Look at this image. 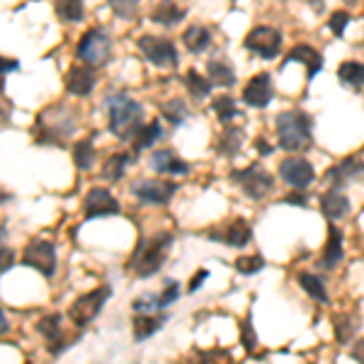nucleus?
Wrapping results in <instances>:
<instances>
[{
  "mask_svg": "<svg viewBox=\"0 0 364 364\" xmlns=\"http://www.w3.org/2000/svg\"><path fill=\"white\" fill-rule=\"evenodd\" d=\"M279 175L289 182L291 187H296V190H304V187H309L311 182H314L316 173H314V166L306 161V158H287L284 163L279 166Z\"/></svg>",
  "mask_w": 364,
  "mask_h": 364,
  "instance_id": "nucleus-10",
  "label": "nucleus"
},
{
  "mask_svg": "<svg viewBox=\"0 0 364 364\" xmlns=\"http://www.w3.org/2000/svg\"><path fill=\"white\" fill-rule=\"evenodd\" d=\"M182 42H185V46L192 54H202L211 44V34H209V29H204V27H190L182 34Z\"/></svg>",
  "mask_w": 364,
  "mask_h": 364,
  "instance_id": "nucleus-21",
  "label": "nucleus"
},
{
  "mask_svg": "<svg viewBox=\"0 0 364 364\" xmlns=\"http://www.w3.org/2000/svg\"><path fill=\"white\" fill-rule=\"evenodd\" d=\"M109 51H112V39L102 29H87L83 39L75 46V56L90 68H97L102 63H107Z\"/></svg>",
  "mask_w": 364,
  "mask_h": 364,
  "instance_id": "nucleus-4",
  "label": "nucleus"
},
{
  "mask_svg": "<svg viewBox=\"0 0 364 364\" xmlns=\"http://www.w3.org/2000/svg\"><path fill=\"white\" fill-rule=\"evenodd\" d=\"M240 144H243V134H240L238 129H228V132L224 134V139H221V154L236 156Z\"/></svg>",
  "mask_w": 364,
  "mask_h": 364,
  "instance_id": "nucleus-35",
  "label": "nucleus"
},
{
  "mask_svg": "<svg viewBox=\"0 0 364 364\" xmlns=\"http://www.w3.org/2000/svg\"><path fill=\"white\" fill-rule=\"evenodd\" d=\"M83 209H85V216L87 219H97V216H109V214H117L119 211V202L109 195L107 190L102 187H95V190L87 192L85 202H83Z\"/></svg>",
  "mask_w": 364,
  "mask_h": 364,
  "instance_id": "nucleus-13",
  "label": "nucleus"
},
{
  "mask_svg": "<svg viewBox=\"0 0 364 364\" xmlns=\"http://www.w3.org/2000/svg\"><path fill=\"white\" fill-rule=\"evenodd\" d=\"M163 323H166V318H156V316H151V314L136 316V318H134V338H136V340L151 338L158 328L163 326Z\"/></svg>",
  "mask_w": 364,
  "mask_h": 364,
  "instance_id": "nucleus-25",
  "label": "nucleus"
},
{
  "mask_svg": "<svg viewBox=\"0 0 364 364\" xmlns=\"http://www.w3.org/2000/svg\"><path fill=\"white\" fill-rule=\"evenodd\" d=\"M233 180L240 182V190H243L250 199H262L267 192H272V185H274L272 175L265 173L257 163L245 170H236V173H233Z\"/></svg>",
  "mask_w": 364,
  "mask_h": 364,
  "instance_id": "nucleus-8",
  "label": "nucleus"
},
{
  "mask_svg": "<svg viewBox=\"0 0 364 364\" xmlns=\"http://www.w3.org/2000/svg\"><path fill=\"white\" fill-rule=\"evenodd\" d=\"M139 49L144 51V56L149 58L154 66H161V68L178 66V51H175V44L166 37H141Z\"/></svg>",
  "mask_w": 364,
  "mask_h": 364,
  "instance_id": "nucleus-9",
  "label": "nucleus"
},
{
  "mask_svg": "<svg viewBox=\"0 0 364 364\" xmlns=\"http://www.w3.org/2000/svg\"><path fill=\"white\" fill-rule=\"evenodd\" d=\"M154 168L158 170V173H170V175H182V173H187L190 170V166H187L182 158H178L173 154V151H156L154 154Z\"/></svg>",
  "mask_w": 364,
  "mask_h": 364,
  "instance_id": "nucleus-18",
  "label": "nucleus"
},
{
  "mask_svg": "<svg viewBox=\"0 0 364 364\" xmlns=\"http://www.w3.org/2000/svg\"><path fill=\"white\" fill-rule=\"evenodd\" d=\"M163 114H166V119H170V124H182L187 119V114H190V109H187V105L182 100H170V102L163 105Z\"/></svg>",
  "mask_w": 364,
  "mask_h": 364,
  "instance_id": "nucleus-33",
  "label": "nucleus"
},
{
  "mask_svg": "<svg viewBox=\"0 0 364 364\" xmlns=\"http://www.w3.org/2000/svg\"><path fill=\"white\" fill-rule=\"evenodd\" d=\"M299 284H301L304 291L314 296L316 301H328L326 287H323V282L316 277V274H301V277H299Z\"/></svg>",
  "mask_w": 364,
  "mask_h": 364,
  "instance_id": "nucleus-31",
  "label": "nucleus"
},
{
  "mask_svg": "<svg viewBox=\"0 0 364 364\" xmlns=\"http://www.w3.org/2000/svg\"><path fill=\"white\" fill-rule=\"evenodd\" d=\"M37 331L49 340L51 345L54 343H61V316L54 314V316H46L37 323Z\"/></svg>",
  "mask_w": 364,
  "mask_h": 364,
  "instance_id": "nucleus-27",
  "label": "nucleus"
},
{
  "mask_svg": "<svg viewBox=\"0 0 364 364\" xmlns=\"http://www.w3.org/2000/svg\"><path fill=\"white\" fill-rule=\"evenodd\" d=\"M321 209H323V214H326L328 219L336 221V219H343V216L350 211V202L340 190H331V192H326V195H323Z\"/></svg>",
  "mask_w": 364,
  "mask_h": 364,
  "instance_id": "nucleus-17",
  "label": "nucleus"
},
{
  "mask_svg": "<svg viewBox=\"0 0 364 364\" xmlns=\"http://www.w3.org/2000/svg\"><path fill=\"white\" fill-rule=\"evenodd\" d=\"M109 105V129L119 139H134L139 132V124L144 119V109L136 100H132L127 92H117L107 100Z\"/></svg>",
  "mask_w": 364,
  "mask_h": 364,
  "instance_id": "nucleus-1",
  "label": "nucleus"
},
{
  "mask_svg": "<svg viewBox=\"0 0 364 364\" xmlns=\"http://www.w3.org/2000/svg\"><path fill=\"white\" fill-rule=\"evenodd\" d=\"M56 13L63 22L83 20V0H56Z\"/></svg>",
  "mask_w": 364,
  "mask_h": 364,
  "instance_id": "nucleus-26",
  "label": "nucleus"
},
{
  "mask_svg": "<svg viewBox=\"0 0 364 364\" xmlns=\"http://www.w3.org/2000/svg\"><path fill=\"white\" fill-rule=\"evenodd\" d=\"M161 122H151L146 127H139V132L134 134V146L136 151H144V149H151L158 139H161Z\"/></svg>",
  "mask_w": 364,
  "mask_h": 364,
  "instance_id": "nucleus-24",
  "label": "nucleus"
},
{
  "mask_svg": "<svg viewBox=\"0 0 364 364\" xmlns=\"http://www.w3.org/2000/svg\"><path fill=\"white\" fill-rule=\"evenodd\" d=\"M284 204H296V207H306V197L304 195H287Z\"/></svg>",
  "mask_w": 364,
  "mask_h": 364,
  "instance_id": "nucleus-46",
  "label": "nucleus"
},
{
  "mask_svg": "<svg viewBox=\"0 0 364 364\" xmlns=\"http://www.w3.org/2000/svg\"><path fill=\"white\" fill-rule=\"evenodd\" d=\"M207 277H209V272H207V269H199V272L195 274V279L190 282V291H197L199 287H202V282L207 279Z\"/></svg>",
  "mask_w": 364,
  "mask_h": 364,
  "instance_id": "nucleus-45",
  "label": "nucleus"
},
{
  "mask_svg": "<svg viewBox=\"0 0 364 364\" xmlns=\"http://www.w3.org/2000/svg\"><path fill=\"white\" fill-rule=\"evenodd\" d=\"M17 68H20V63H17V61L0 56V73H10V70H17Z\"/></svg>",
  "mask_w": 364,
  "mask_h": 364,
  "instance_id": "nucleus-44",
  "label": "nucleus"
},
{
  "mask_svg": "<svg viewBox=\"0 0 364 364\" xmlns=\"http://www.w3.org/2000/svg\"><path fill=\"white\" fill-rule=\"evenodd\" d=\"M109 5H112V10L119 17H124V20H132V17L136 15L139 0H109Z\"/></svg>",
  "mask_w": 364,
  "mask_h": 364,
  "instance_id": "nucleus-37",
  "label": "nucleus"
},
{
  "mask_svg": "<svg viewBox=\"0 0 364 364\" xmlns=\"http://www.w3.org/2000/svg\"><path fill=\"white\" fill-rule=\"evenodd\" d=\"M129 161H132V158H129L127 154H117V156H112L107 163H105L102 175H105L107 180H112V182L122 180V178H124V173H127Z\"/></svg>",
  "mask_w": 364,
  "mask_h": 364,
  "instance_id": "nucleus-28",
  "label": "nucleus"
},
{
  "mask_svg": "<svg viewBox=\"0 0 364 364\" xmlns=\"http://www.w3.org/2000/svg\"><path fill=\"white\" fill-rule=\"evenodd\" d=\"M180 294V289H178V284L175 282H168V287H166V291H163L161 296H158V301H161V309H166L168 304H173L175 299H178Z\"/></svg>",
  "mask_w": 364,
  "mask_h": 364,
  "instance_id": "nucleus-41",
  "label": "nucleus"
},
{
  "mask_svg": "<svg viewBox=\"0 0 364 364\" xmlns=\"http://www.w3.org/2000/svg\"><path fill=\"white\" fill-rule=\"evenodd\" d=\"M92 158H95V151H92L90 141H78V144L73 146V161H75V166H78L80 170L90 168Z\"/></svg>",
  "mask_w": 364,
  "mask_h": 364,
  "instance_id": "nucleus-32",
  "label": "nucleus"
},
{
  "mask_svg": "<svg viewBox=\"0 0 364 364\" xmlns=\"http://www.w3.org/2000/svg\"><path fill=\"white\" fill-rule=\"evenodd\" d=\"M170 245H173L170 233H158L151 240H144L136 248V252H134V257L129 260V269H134L139 277L156 274L163 267V262H166Z\"/></svg>",
  "mask_w": 364,
  "mask_h": 364,
  "instance_id": "nucleus-2",
  "label": "nucleus"
},
{
  "mask_svg": "<svg viewBox=\"0 0 364 364\" xmlns=\"http://www.w3.org/2000/svg\"><path fill=\"white\" fill-rule=\"evenodd\" d=\"M209 238L224 240L226 245H233V248H243V245H248V240L252 238V231H250L248 221L236 219L231 226H226V231H224V233L211 231V233H209Z\"/></svg>",
  "mask_w": 364,
  "mask_h": 364,
  "instance_id": "nucleus-14",
  "label": "nucleus"
},
{
  "mask_svg": "<svg viewBox=\"0 0 364 364\" xmlns=\"http://www.w3.org/2000/svg\"><path fill=\"white\" fill-rule=\"evenodd\" d=\"M345 3H348V5H352V3H357V0H345Z\"/></svg>",
  "mask_w": 364,
  "mask_h": 364,
  "instance_id": "nucleus-51",
  "label": "nucleus"
},
{
  "mask_svg": "<svg viewBox=\"0 0 364 364\" xmlns=\"http://www.w3.org/2000/svg\"><path fill=\"white\" fill-rule=\"evenodd\" d=\"M352 357H355V360H362L364 362V340H360V343H357L355 348H352Z\"/></svg>",
  "mask_w": 364,
  "mask_h": 364,
  "instance_id": "nucleus-48",
  "label": "nucleus"
},
{
  "mask_svg": "<svg viewBox=\"0 0 364 364\" xmlns=\"http://www.w3.org/2000/svg\"><path fill=\"white\" fill-rule=\"evenodd\" d=\"M151 20L158 22V25H163V27H173V25H178V22L185 20V10H182L180 5H175L173 0H163V3L154 10Z\"/></svg>",
  "mask_w": 364,
  "mask_h": 364,
  "instance_id": "nucleus-19",
  "label": "nucleus"
},
{
  "mask_svg": "<svg viewBox=\"0 0 364 364\" xmlns=\"http://www.w3.org/2000/svg\"><path fill=\"white\" fill-rule=\"evenodd\" d=\"M340 260H343V233L333 226L326 252H323V267H333V265H338Z\"/></svg>",
  "mask_w": 364,
  "mask_h": 364,
  "instance_id": "nucleus-22",
  "label": "nucleus"
},
{
  "mask_svg": "<svg viewBox=\"0 0 364 364\" xmlns=\"http://www.w3.org/2000/svg\"><path fill=\"white\" fill-rule=\"evenodd\" d=\"M240 343H243V348L248 352H252L257 348V338H255V331H252L250 318H245L243 326H240Z\"/></svg>",
  "mask_w": 364,
  "mask_h": 364,
  "instance_id": "nucleus-39",
  "label": "nucleus"
},
{
  "mask_svg": "<svg viewBox=\"0 0 364 364\" xmlns=\"http://www.w3.org/2000/svg\"><path fill=\"white\" fill-rule=\"evenodd\" d=\"M132 192L146 204H166L175 195V185L163 180H141L132 187Z\"/></svg>",
  "mask_w": 364,
  "mask_h": 364,
  "instance_id": "nucleus-11",
  "label": "nucleus"
},
{
  "mask_svg": "<svg viewBox=\"0 0 364 364\" xmlns=\"http://www.w3.org/2000/svg\"><path fill=\"white\" fill-rule=\"evenodd\" d=\"M277 136L284 151H301L311 141V119L299 109H289L277 117Z\"/></svg>",
  "mask_w": 364,
  "mask_h": 364,
  "instance_id": "nucleus-3",
  "label": "nucleus"
},
{
  "mask_svg": "<svg viewBox=\"0 0 364 364\" xmlns=\"http://www.w3.org/2000/svg\"><path fill=\"white\" fill-rule=\"evenodd\" d=\"M209 80L221 87H231L236 83V73H233V66L226 61H209Z\"/></svg>",
  "mask_w": 364,
  "mask_h": 364,
  "instance_id": "nucleus-20",
  "label": "nucleus"
},
{
  "mask_svg": "<svg viewBox=\"0 0 364 364\" xmlns=\"http://www.w3.org/2000/svg\"><path fill=\"white\" fill-rule=\"evenodd\" d=\"M211 107H214V112H216V117H219L221 122H228V119H233V117L238 114L236 102H233V100L228 97V95L216 97L214 102H211Z\"/></svg>",
  "mask_w": 364,
  "mask_h": 364,
  "instance_id": "nucleus-34",
  "label": "nucleus"
},
{
  "mask_svg": "<svg viewBox=\"0 0 364 364\" xmlns=\"http://www.w3.org/2000/svg\"><path fill=\"white\" fill-rule=\"evenodd\" d=\"M265 267V260L260 255H250V257H238L236 260V269L240 274H255Z\"/></svg>",
  "mask_w": 364,
  "mask_h": 364,
  "instance_id": "nucleus-36",
  "label": "nucleus"
},
{
  "mask_svg": "<svg viewBox=\"0 0 364 364\" xmlns=\"http://www.w3.org/2000/svg\"><path fill=\"white\" fill-rule=\"evenodd\" d=\"M95 87V73L90 70V66H73L66 75V90L70 95H87V92Z\"/></svg>",
  "mask_w": 364,
  "mask_h": 364,
  "instance_id": "nucleus-15",
  "label": "nucleus"
},
{
  "mask_svg": "<svg viewBox=\"0 0 364 364\" xmlns=\"http://www.w3.org/2000/svg\"><path fill=\"white\" fill-rule=\"evenodd\" d=\"M22 262L27 267H34L44 277H51L56 272V250L49 240H32L22 252Z\"/></svg>",
  "mask_w": 364,
  "mask_h": 364,
  "instance_id": "nucleus-7",
  "label": "nucleus"
},
{
  "mask_svg": "<svg viewBox=\"0 0 364 364\" xmlns=\"http://www.w3.org/2000/svg\"><path fill=\"white\" fill-rule=\"evenodd\" d=\"M336 331H338V340H340V343H345V340H350L352 331H355V323H352L350 318H340Z\"/></svg>",
  "mask_w": 364,
  "mask_h": 364,
  "instance_id": "nucleus-42",
  "label": "nucleus"
},
{
  "mask_svg": "<svg viewBox=\"0 0 364 364\" xmlns=\"http://www.w3.org/2000/svg\"><path fill=\"white\" fill-rule=\"evenodd\" d=\"M287 61L304 63V66L309 68V78H316V75H318V70L323 68V56L314 49V46H304V44L294 46V49L289 51V56H287Z\"/></svg>",
  "mask_w": 364,
  "mask_h": 364,
  "instance_id": "nucleus-16",
  "label": "nucleus"
},
{
  "mask_svg": "<svg viewBox=\"0 0 364 364\" xmlns=\"http://www.w3.org/2000/svg\"><path fill=\"white\" fill-rule=\"evenodd\" d=\"M255 146H257V151H260L262 156H269V154H272V146H269L265 139H257V141H255Z\"/></svg>",
  "mask_w": 364,
  "mask_h": 364,
  "instance_id": "nucleus-47",
  "label": "nucleus"
},
{
  "mask_svg": "<svg viewBox=\"0 0 364 364\" xmlns=\"http://www.w3.org/2000/svg\"><path fill=\"white\" fill-rule=\"evenodd\" d=\"M8 328H10V323H8V318H5L3 311H0V336H5V333H8Z\"/></svg>",
  "mask_w": 364,
  "mask_h": 364,
  "instance_id": "nucleus-49",
  "label": "nucleus"
},
{
  "mask_svg": "<svg viewBox=\"0 0 364 364\" xmlns=\"http://www.w3.org/2000/svg\"><path fill=\"white\" fill-rule=\"evenodd\" d=\"M338 78L343 80L345 85L362 87L364 85V63H360V61H345L343 66L338 68Z\"/></svg>",
  "mask_w": 364,
  "mask_h": 364,
  "instance_id": "nucleus-23",
  "label": "nucleus"
},
{
  "mask_svg": "<svg viewBox=\"0 0 364 364\" xmlns=\"http://www.w3.org/2000/svg\"><path fill=\"white\" fill-rule=\"evenodd\" d=\"M364 170V166L357 158H348V161H343L340 166H336L328 173V178H333L340 185V180H348V178H352V175H360Z\"/></svg>",
  "mask_w": 364,
  "mask_h": 364,
  "instance_id": "nucleus-30",
  "label": "nucleus"
},
{
  "mask_svg": "<svg viewBox=\"0 0 364 364\" xmlns=\"http://www.w3.org/2000/svg\"><path fill=\"white\" fill-rule=\"evenodd\" d=\"M185 83H187V90H190L195 97H207L209 90H211V80L204 78V75L195 68L185 75Z\"/></svg>",
  "mask_w": 364,
  "mask_h": 364,
  "instance_id": "nucleus-29",
  "label": "nucleus"
},
{
  "mask_svg": "<svg viewBox=\"0 0 364 364\" xmlns=\"http://www.w3.org/2000/svg\"><path fill=\"white\" fill-rule=\"evenodd\" d=\"M109 299V289L107 287H100V289H95V291H90V294H83L78 299V301L70 306V311H68V318L75 323V326H87L95 316L102 311V306H105V301Z\"/></svg>",
  "mask_w": 364,
  "mask_h": 364,
  "instance_id": "nucleus-6",
  "label": "nucleus"
},
{
  "mask_svg": "<svg viewBox=\"0 0 364 364\" xmlns=\"http://www.w3.org/2000/svg\"><path fill=\"white\" fill-rule=\"evenodd\" d=\"M348 22H350V15L345 13V10H338V13L331 15V20H328V27H331V32L336 34V37H343Z\"/></svg>",
  "mask_w": 364,
  "mask_h": 364,
  "instance_id": "nucleus-38",
  "label": "nucleus"
},
{
  "mask_svg": "<svg viewBox=\"0 0 364 364\" xmlns=\"http://www.w3.org/2000/svg\"><path fill=\"white\" fill-rule=\"evenodd\" d=\"M5 119H8V109H5V105L0 102V124H3Z\"/></svg>",
  "mask_w": 364,
  "mask_h": 364,
  "instance_id": "nucleus-50",
  "label": "nucleus"
},
{
  "mask_svg": "<svg viewBox=\"0 0 364 364\" xmlns=\"http://www.w3.org/2000/svg\"><path fill=\"white\" fill-rule=\"evenodd\" d=\"M15 262V255L10 248H5V245H0V272H5V269H10Z\"/></svg>",
  "mask_w": 364,
  "mask_h": 364,
  "instance_id": "nucleus-43",
  "label": "nucleus"
},
{
  "mask_svg": "<svg viewBox=\"0 0 364 364\" xmlns=\"http://www.w3.org/2000/svg\"><path fill=\"white\" fill-rule=\"evenodd\" d=\"M158 309H161V301H158V296H151V294L134 301V311H136V314H154Z\"/></svg>",
  "mask_w": 364,
  "mask_h": 364,
  "instance_id": "nucleus-40",
  "label": "nucleus"
},
{
  "mask_svg": "<svg viewBox=\"0 0 364 364\" xmlns=\"http://www.w3.org/2000/svg\"><path fill=\"white\" fill-rule=\"evenodd\" d=\"M272 97H274V87H272V78H269L267 73H260V75H255V78H250L243 90V100L250 107H267V105L272 102Z\"/></svg>",
  "mask_w": 364,
  "mask_h": 364,
  "instance_id": "nucleus-12",
  "label": "nucleus"
},
{
  "mask_svg": "<svg viewBox=\"0 0 364 364\" xmlns=\"http://www.w3.org/2000/svg\"><path fill=\"white\" fill-rule=\"evenodd\" d=\"M243 46L260 58H277L282 49V34L274 27H255L243 39Z\"/></svg>",
  "mask_w": 364,
  "mask_h": 364,
  "instance_id": "nucleus-5",
  "label": "nucleus"
}]
</instances>
